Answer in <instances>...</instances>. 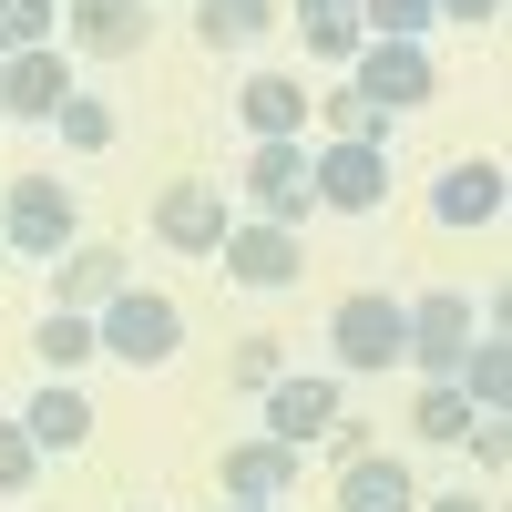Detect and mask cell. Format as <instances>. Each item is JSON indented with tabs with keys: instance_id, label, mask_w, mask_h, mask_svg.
I'll list each match as a JSON object with an SVG mask.
<instances>
[{
	"instance_id": "obj_27",
	"label": "cell",
	"mask_w": 512,
	"mask_h": 512,
	"mask_svg": "<svg viewBox=\"0 0 512 512\" xmlns=\"http://www.w3.org/2000/svg\"><path fill=\"white\" fill-rule=\"evenodd\" d=\"M431 21H441L431 0H359V31H369V41H420Z\"/></svg>"
},
{
	"instance_id": "obj_13",
	"label": "cell",
	"mask_w": 512,
	"mask_h": 512,
	"mask_svg": "<svg viewBox=\"0 0 512 512\" xmlns=\"http://www.w3.org/2000/svg\"><path fill=\"white\" fill-rule=\"evenodd\" d=\"M502 205H512V185L492 154H461L431 175V226H502Z\"/></svg>"
},
{
	"instance_id": "obj_33",
	"label": "cell",
	"mask_w": 512,
	"mask_h": 512,
	"mask_svg": "<svg viewBox=\"0 0 512 512\" xmlns=\"http://www.w3.org/2000/svg\"><path fill=\"white\" fill-rule=\"evenodd\" d=\"M0 256H11V246H0Z\"/></svg>"
},
{
	"instance_id": "obj_7",
	"label": "cell",
	"mask_w": 512,
	"mask_h": 512,
	"mask_svg": "<svg viewBox=\"0 0 512 512\" xmlns=\"http://www.w3.org/2000/svg\"><path fill=\"white\" fill-rule=\"evenodd\" d=\"M226 226H236V195H226V185H205V175H175V185L154 195V236L175 246V256H216Z\"/></svg>"
},
{
	"instance_id": "obj_14",
	"label": "cell",
	"mask_w": 512,
	"mask_h": 512,
	"mask_svg": "<svg viewBox=\"0 0 512 512\" xmlns=\"http://www.w3.org/2000/svg\"><path fill=\"white\" fill-rule=\"evenodd\" d=\"M62 52H82V62H134L144 52V0H62Z\"/></svg>"
},
{
	"instance_id": "obj_28",
	"label": "cell",
	"mask_w": 512,
	"mask_h": 512,
	"mask_svg": "<svg viewBox=\"0 0 512 512\" xmlns=\"http://www.w3.org/2000/svg\"><path fill=\"white\" fill-rule=\"evenodd\" d=\"M226 379H236V390H277V379H287V338H236Z\"/></svg>"
},
{
	"instance_id": "obj_19",
	"label": "cell",
	"mask_w": 512,
	"mask_h": 512,
	"mask_svg": "<svg viewBox=\"0 0 512 512\" xmlns=\"http://www.w3.org/2000/svg\"><path fill=\"white\" fill-rule=\"evenodd\" d=\"M451 390L472 400L482 420H502V400H512V338H502V328H482L472 349H461V369H451Z\"/></svg>"
},
{
	"instance_id": "obj_5",
	"label": "cell",
	"mask_w": 512,
	"mask_h": 512,
	"mask_svg": "<svg viewBox=\"0 0 512 512\" xmlns=\"http://www.w3.org/2000/svg\"><path fill=\"white\" fill-rule=\"evenodd\" d=\"M410 308V349H400V369H420V379H451L461 369V349H472V297L461 287H431V297H400Z\"/></svg>"
},
{
	"instance_id": "obj_25",
	"label": "cell",
	"mask_w": 512,
	"mask_h": 512,
	"mask_svg": "<svg viewBox=\"0 0 512 512\" xmlns=\"http://www.w3.org/2000/svg\"><path fill=\"white\" fill-rule=\"evenodd\" d=\"M52 123H62V144H72V154H113V134H123L103 93H72V103H62Z\"/></svg>"
},
{
	"instance_id": "obj_1",
	"label": "cell",
	"mask_w": 512,
	"mask_h": 512,
	"mask_svg": "<svg viewBox=\"0 0 512 512\" xmlns=\"http://www.w3.org/2000/svg\"><path fill=\"white\" fill-rule=\"evenodd\" d=\"M0 246L31 256V267H52L62 246H82V205L62 175H11L0 185Z\"/></svg>"
},
{
	"instance_id": "obj_22",
	"label": "cell",
	"mask_w": 512,
	"mask_h": 512,
	"mask_svg": "<svg viewBox=\"0 0 512 512\" xmlns=\"http://www.w3.org/2000/svg\"><path fill=\"white\" fill-rule=\"evenodd\" d=\"M31 349H41V369H52V379H72V369H93V359H103V349H93V318H62V308H41Z\"/></svg>"
},
{
	"instance_id": "obj_31",
	"label": "cell",
	"mask_w": 512,
	"mask_h": 512,
	"mask_svg": "<svg viewBox=\"0 0 512 512\" xmlns=\"http://www.w3.org/2000/svg\"><path fill=\"white\" fill-rule=\"evenodd\" d=\"M420 512H492V502H482V492H431Z\"/></svg>"
},
{
	"instance_id": "obj_8",
	"label": "cell",
	"mask_w": 512,
	"mask_h": 512,
	"mask_svg": "<svg viewBox=\"0 0 512 512\" xmlns=\"http://www.w3.org/2000/svg\"><path fill=\"white\" fill-rule=\"evenodd\" d=\"M216 267H226L236 287H256V297H277V287H297V277H308V246H297L287 226L236 216V226H226V246H216Z\"/></svg>"
},
{
	"instance_id": "obj_21",
	"label": "cell",
	"mask_w": 512,
	"mask_h": 512,
	"mask_svg": "<svg viewBox=\"0 0 512 512\" xmlns=\"http://www.w3.org/2000/svg\"><path fill=\"white\" fill-rule=\"evenodd\" d=\"M277 31V0H195V41L205 52H256Z\"/></svg>"
},
{
	"instance_id": "obj_30",
	"label": "cell",
	"mask_w": 512,
	"mask_h": 512,
	"mask_svg": "<svg viewBox=\"0 0 512 512\" xmlns=\"http://www.w3.org/2000/svg\"><path fill=\"white\" fill-rule=\"evenodd\" d=\"M441 21H502V0H431Z\"/></svg>"
},
{
	"instance_id": "obj_17",
	"label": "cell",
	"mask_w": 512,
	"mask_h": 512,
	"mask_svg": "<svg viewBox=\"0 0 512 512\" xmlns=\"http://www.w3.org/2000/svg\"><path fill=\"white\" fill-rule=\"evenodd\" d=\"M338 512H420V482L400 451H359L338 461Z\"/></svg>"
},
{
	"instance_id": "obj_3",
	"label": "cell",
	"mask_w": 512,
	"mask_h": 512,
	"mask_svg": "<svg viewBox=\"0 0 512 512\" xmlns=\"http://www.w3.org/2000/svg\"><path fill=\"white\" fill-rule=\"evenodd\" d=\"M328 349H338V369L349 379H379V369H400V349H410V308L390 287H349L328 308Z\"/></svg>"
},
{
	"instance_id": "obj_16",
	"label": "cell",
	"mask_w": 512,
	"mask_h": 512,
	"mask_svg": "<svg viewBox=\"0 0 512 512\" xmlns=\"http://www.w3.org/2000/svg\"><path fill=\"white\" fill-rule=\"evenodd\" d=\"M297 472H308V451H287V441H226V502H287Z\"/></svg>"
},
{
	"instance_id": "obj_15",
	"label": "cell",
	"mask_w": 512,
	"mask_h": 512,
	"mask_svg": "<svg viewBox=\"0 0 512 512\" xmlns=\"http://www.w3.org/2000/svg\"><path fill=\"white\" fill-rule=\"evenodd\" d=\"M308 113H318V93L297 72H246V93H236V123L256 144H308Z\"/></svg>"
},
{
	"instance_id": "obj_10",
	"label": "cell",
	"mask_w": 512,
	"mask_h": 512,
	"mask_svg": "<svg viewBox=\"0 0 512 512\" xmlns=\"http://www.w3.org/2000/svg\"><path fill=\"white\" fill-rule=\"evenodd\" d=\"M123 287H134V256H123V246H103V236H82V246H62V256H52V308H62V318L113 308Z\"/></svg>"
},
{
	"instance_id": "obj_23",
	"label": "cell",
	"mask_w": 512,
	"mask_h": 512,
	"mask_svg": "<svg viewBox=\"0 0 512 512\" xmlns=\"http://www.w3.org/2000/svg\"><path fill=\"white\" fill-rule=\"evenodd\" d=\"M472 420H482V410L461 400L451 379H420V390H410V431H420V441H461Z\"/></svg>"
},
{
	"instance_id": "obj_29",
	"label": "cell",
	"mask_w": 512,
	"mask_h": 512,
	"mask_svg": "<svg viewBox=\"0 0 512 512\" xmlns=\"http://www.w3.org/2000/svg\"><path fill=\"white\" fill-rule=\"evenodd\" d=\"M31 472H41L31 431H21V420H0V492H31Z\"/></svg>"
},
{
	"instance_id": "obj_9",
	"label": "cell",
	"mask_w": 512,
	"mask_h": 512,
	"mask_svg": "<svg viewBox=\"0 0 512 512\" xmlns=\"http://www.w3.org/2000/svg\"><path fill=\"white\" fill-rule=\"evenodd\" d=\"M246 205H256V226H287L297 236V216H308V144H246Z\"/></svg>"
},
{
	"instance_id": "obj_18",
	"label": "cell",
	"mask_w": 512,
	"mask_h": 512,
	"mask_svg": "<svg viewBox=\"0 0 512 512\" xmlns=\"http://www.w3.org/2000/svg\"><path fill=\"white\" fill-rule=\"evenodd\" d=\"M21 431H31V451H82L93 441V400H82L72 379H41L21 400Z\"/></svg>"
},
{
	"instance_id": "obj_4",
	"label": "cell",
	"mask_w": 512,
	"mask_h": 512,
	"mask_svg": "<svg viewBox=\"0 0 512 512\" xmlns=\"http://www.w3.org/2000/svg\"><path fill=\"white\" fill-rule=\"evenodd\" d=\"M349 93L400 123V113H420V103L441 93V62L420 52V41H359V52H349Z\"/></svg>"
},
{
	"instance_id": "obj_11",
	"label": "cell",
	"mask_w": 512,
	"mask_h": 512,
	"mask_svg": "<svg viewBox=\"0 0 512 512\" xmlns=\"http://www.w3.org/2000/svg\"><path fill=\"white\" fill-rule=\"evenodd\" d=\"M72 93H82V82H72V52H62V41H41V52H11V62H0V113H11V123H52Z\"/></svg>"
},
{
	"instance_id": "obj_2",
	"label": "cell",
	"mask_w": 512,
	"mask_h": 512,
	"mask_svg": "<svg viewBox=\"0 0 512 512\" xmlns=\"http://www.w3.org/2000/svg\"><path fill=\"white\" fill-rule=\"evenodd\" d=\"M93 349L123 359V369H164V359L185 349V308L164 287H123L113 308H93Z\"/></svg>"
},
{
	"instance_id": "obj_26",
	"label": "cell",
	"mask_w": 512,
	"mask_h": 512,
	"mask_svg": "<svg viewBox=\"0 0 512 512\" xmlns=\"http://www.w3.org/2000/svg\"><path fill=\"white\" fill-rule=\"evenodd\" d=\"M318 113H328V144H390V113H379V103H359L349 82H338Z\"/></svg>"
},
{
	"instance_id": "obj_6",
	"label": "cell",
	"mask_w": 512,
	"mask_h": 512,
	"mask_svg": "<svg viewBox=\"0 0 512 512\" xmlns=\"http://www.w3.org/2000/svg\"><path fill=\"white\" fill-rule=\"evenodd\" d=\"M308 195L328 216H379V195H390V144H318L308 154Z\"/></svg>"
},
{
	"instance_id": "obj_20",
	"label": "cell",
	"mask_w": 512,
	"mask_h": 512,
	"mask_svg": "<svg viewBox=\"0 0 512 512\" xmlns=\"http://www.w3.org/2000/svg\"><path fill=\"white\" fill-rule=\"evenodd\" d=\"M287 31L308 41L318 62H349L359 41H369V31H359V0H287Z\"/></svg>"
},
{
	"instance_id": "obj_32",
	"label": "cell",
	"mask_w": 512,
	"mask_h": 512,
	"mask_svg": "<svg viewBox=\"0 0 512 512\" xmlns=\"http://www.w3.org/2000/svg\"><path fill=\"white\" fill-rule=\"evenodd\" d=\"M226 512H277V502H226Z\"/></svg>"
},
{
	"instance_id": "obj_12",
	"label": "cell",
	"mask_w": 512,
	"mask_h": 512,
	"mask_svg": "<svg viewBox=\"0 0 512 512\" xmlns=\"http://www.w3.org/2000/svg\"><path fill=\"white\" fill-rule=\"evenodd\" d=\"M256 400H267V441H287V451H308L328 420H349V410H338V379H328V369H287L277 390H256Z\"/></svg>"
},
{
	"instance_id": "obj_24",
	"label": "cell",
	"mask_w": 512,
	"mask_h": 512,
	"mask_svg": "<svg viewBox=\"0 0 512 512\" xmlns=\"http://www.w3.org/2000/svg\"><path fill=\"white\" fill-rule=\"evenodd\" d=\"M41 41H62V0H0V62L41 52Z\"/></svg>"
}]
</instances>
